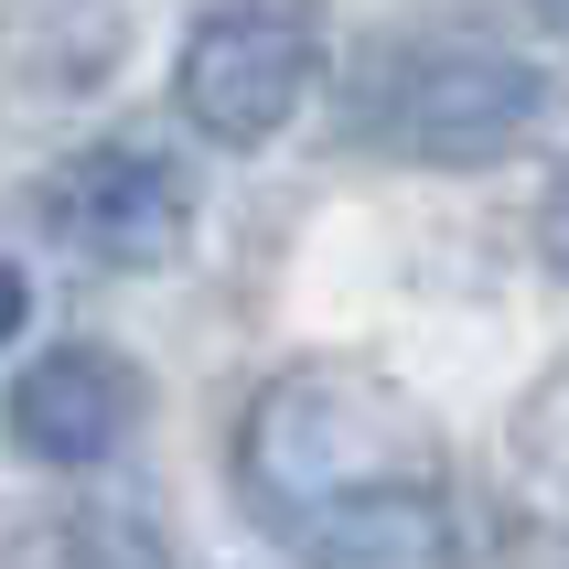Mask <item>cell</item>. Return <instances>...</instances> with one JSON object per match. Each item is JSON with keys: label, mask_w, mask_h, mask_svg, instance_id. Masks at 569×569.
Returning a JSON list of instances; mask_svg holds the SVG:
<instances>
[{"label": "cell", "mask_w": 569, "mask_h": 569, "mask_svg": "<svg viewBox=\"0 0 569 569\" xmlns=\"http://www.w3.org/2000/svg\"><path fill=\"white\" fill-rule=\"evenodd\" d=\"M237 495L301 569H441V430L366 366H280L237 419Z\"/></svg>", "instance_id": "6da1fadb"}, {"label": "cell", "mask_w": 569, "mask_h": 569, "mask_svg": "<svg viewBox=\"0 0 569 569\" xmlns=\"http://www.w3.org/2000/svg\"><path fill=\"white\" fill-rule=\"evenodd\" d=\"M548 108H559L548 64L473 32H419L366 64V129L409 161H506L548 129Z\"/></svg>", "instance_id": "7a4b0ae2"}, {"label": "cell", "mask_w": 569, "mask_h": 569, "mask_svg": "<svg viewBox=\"0 0 569 569\" xmlns=\"http://www.w3.org/2000/svg\"><path fill=\"white\" fill-rule=\"evenodd\" d=\"M322 76V11L312 0H204V22L183 32L172 97L183 119L226 151H258L301 119V97Z\"/></svg>", "instance_id": "3957f363"}, {"label": "cell", "mask_w": 569, "mask_h": 569, "mask_svg": "<svg viewBox=\"0 0 569 569\" xmlns=\"http://www.w3.org/2000/svg\"><path fill=\"white\" fill-rule=\"evenodd\" d=\"M43 237L97 269H161L193 237V183L183 161L140 151V140H97V151L43 172Z\"/></svg>", "instance_id": "277c9868"}, {"label": "cell", "mask_w": 569, "mask_h": 569, "mask_svg": "<svg viewBox=\"0 0 569 569\" xmlns=\"http://www.w3.org/2000/svg\"><path fill=\"white\" fill-rule=\"evenodd\" d=\"M0 430H11V451H32V462L87 473V462H108V451L140 430V377H129L119 345H43L22 377H11V398H0Z\"/></svg>", "instance_id": "5b68a950"}, {"label": "cell", "mask_w": 569, "mask_h": 569, "mask_svg": "<svg viewBox=\"0 0 569 569\" xmlns=\"http://www.w3.org/2000/svg\"><path fill=\"white\" fill-rule=\"evenodd\" d=\"M0 569H161V559L119 516H32L22 538H0Z\"/></svg>", "instance_id": "8992f818"}, {"label": "cell", "mask_w": 569, "mask_h": 569, "mask_svg": "<svg viewBox=\"0 0 569 569\" xmlns=\"http://www.w3.org/2000/svg\"><path fill=\"white\" fill-rule=\"evenodd\" d=\"M538 237H548V258H559V269H569V172H559V183H548V204H538Z\"/></svg>", "instance_id": "52a82bcc"}, {"label": "cell", "mask_w": 569, "mask_h": 569, "mask_svg": "<svg viewBox=\"0 0 569 569\" xmlns=\"http://www.w3.org/2000/svg\"><path fill=\"white\" fill-rule=\"evenodd\" d=\"M22 301H32V290H22V269H0V333H22Z\"/></svg>", "instance_id": "ba28073f"}, {"label": "cell", "mask_w": 569, "mask_h": 569, "mask_svg": "<svg viewBox=\"0 0 569 569\" xmlns=\"http://www.w3.org/2000/svg\"><path fill=\"white\" fill-rule=\"evenodd\" d=\"M527 11H538V22H548V32L569 43V0H527Z\"/></svg>", "instance_id": "9c48e42d"}]
</instances>
